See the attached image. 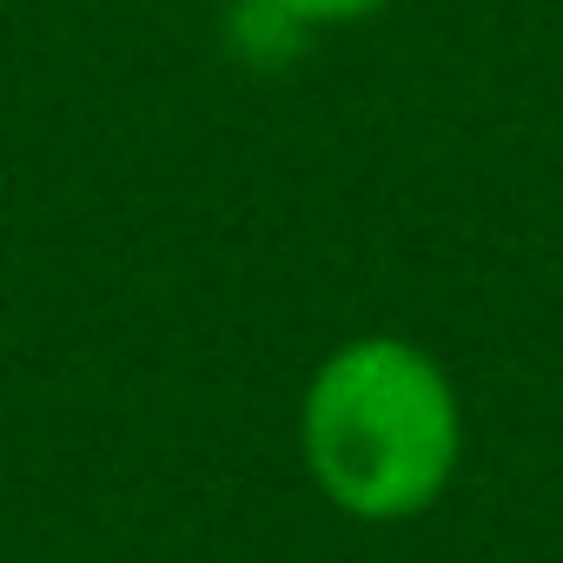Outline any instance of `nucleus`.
Segmentation results:
<instances>
[{
  "label": "nucleus",
  "mask_w": 563,
  "mask_h": 563,
  "mask_svg": "<svg viewBox=\"0 0 563 563\" xmlns=\"http://www.w3.org/2000/svg\"><path fill=\"white\" fill-rule=\"evenodd\" d=\"M299 451L345 517L405 523L431 510L457 471V391L411 339H352L306 385Z\"/></svg>",
  "instance_id": "f257e3e1"
},
{
  "label": "nucleus",
  "mask_w": 563,
  "mask_h": 563,
  "mask_svg": "<svg viewBox=\"0 0 563 563\" xmlns=\"http://www.w3.org/2000/svg\"><path fill=\"white\" fill-rule=\"evenodd\" d=\"M299 27H345V21H365L378 8H391V0H278Z\"/></svg>",
  "instance_id": "f03ea898"
}]
</instances>
